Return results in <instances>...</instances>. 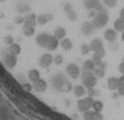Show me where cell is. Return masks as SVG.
<instances>
[{
    "label": "cell",
    "mask_w": 124,
    "mask_h": 120,
    "mask_svg": "<svg viewBox=\"0 0 124 120\" xmlns=\"http://www.w3.org/2000/svg\"><path fill=\"white\" fill-rule=\"evenodd\" d=\"M92 23H93L96 29H103L109 23V13H108V11L104 7L97 10L96 16L92 18Z\"/></svg>",
    "instance_id": "1"
},
{
    "label": "cell",
    "mask_w": 124,
    "mask_h": 120,
    "mask_svg": "<svg viewBox=\"0 0 124 120\" xmlns=\"http://www.w3.org/2000/svg\"><path fill=\"white\" fill-rule=\"evenodd\" d=\"M82 83L86 89L95 88L96 84H97V76L92 71H84L82 74Z\"/></svg>",
    "instance_id": "2"
},
{
    "label": "cell",
    "mask_w": 124,
    "mask_h": 120,
    "mask_svg": "<svg viewBox=\"0 0 124 120\" xmlns=\"http://www.w3.org/2000/svg\"><path fill=\"white\" fill-rule=\"evenodd\" d=\"M66 82H67L66 76L64 74H62V73H58V74H56L54 76H52V79H51L52 87H53L56 90H58V92H63L64 86H65Z\"/></svg>",
    "instance_id": "3"
},
{
    "label": "cell",
    "mask_w": 124,
    "mask_h": 120,
    "mask_svg": "<svg viewBox=\"0 0 124 120\" xmlns=\"http://www.w3.org/2000/svg\"><path fill=\"white\" fill-rule=\"evenodd\" d=\"M93 98L92 96H86V98H80L78 102H77V108L78 111L84 113V112L89 111L92 108V105H93Z\"/></svg>",
    "instance_id": "4"
},
{
    "label": "cell",
    "mask_w": 124,
    "mask_h": 120,
    "mask_svg": "<svg viewBox=\"0 0 124 120\" xmlns=\"http://www.w3.org/2000/svg\"><path fill=\"white\" fill-rule=\"evenodd\" d=\"M2 62H4V64L6 65V67H8V68H14L17 63H18V56L13 55V54H11L8 51H6V52H4V55H2Z\"/></svg>",
    "instance_id": "5"
},
{
    "label": "cell",
    "mask_w": 124,
    "mask_h": 120,
    "mask_svg": "<svg viewBox=\"0 0 124 120\" xmlns=\"http://www.w3.org/2000/svg\"><path fill=\"white\" fill-rule=\"evenodd\" d=\"M66 74L71 79L76 80V79H78L80 76V69H79V67L76 63H69L66 67Z\"/></svg>",
    "instance_id": "6"
},
{
    "label": "cell",
    "mask_w": 124,
    "mask_h": 120,
    "mask_svg": "<svg viewBox=\"0 0 124 120\" xmlns=\"http://www.w3.org/2000/svg\"><path fill=\"white\" fill-rule=\"evenodd\" d=\"M83 118L84 120H103V115L101 114V112H97L95 110H89L83 113Z\"/></svg>",
    "instance_id": "7"
},
{
    "label": "cell",
    "mask_w": 124,
    "mask_h": 120,
    "mask_svg": "<svg viewBox=\"0 0 124 120\" xmlns=\"http://www.w3.org/2000/svg\"><path fill=\"white\" fill-rule=\"evenodd\" d=\"M59 45V39L54 35H50L47 38V42L45 44V49H47L48 51H53L56 50Z\"/></svg>",
    "instance_id": "8"
},
{
    "label": "cell",
    "mask_w": 124,
    "mask_h": 120,
    "mask_svg": "<svg viewBox=\"0 0 124 120\" xmlns=\"http://www.w3.org/2000/svg\"><path fill=\"white\" fill-rule=\"evenodd\" d=\"M53 63V56L51 55L50 52L43 54L39 58V64L41 65L43 68H48L50 65Z\"/></svg>",
    "instance_id": "9"
},
{
    "label": "cell",
    "mask_w": 124,
    "mask_h": 120,
    "mask_svg": "<svg viewBox=\"0 0 124 120\" xmlns=\"http://www.w3.org/2000/svg\"><path fill=\"white\" fill-rule=\"evenodd\" d=\"M90 49L92 52H97V51H105L104 50V44L103 40L101 38H95L91 40L90 43Z\"/></svg>",
    "instance_id": "10"
},
{
    "label": "cell",
    "mask_w": 124,
    "mask_h": 120,
    "mask_svg": "<svg viewBox=\"0 0 124 120\" xmlns=\"http://www.w3.org/2000/svg\"><path fill=\"white\" fill-rule=\"evenodd\" d=\"M95 30H96V28L92 21H84V23L82 24V26H80V31H82L85 36L92 35V33L95 32Z\"/></svg>",
    "instance_id": "11"
},
{
    "label": "cell",
    "mask_w": 124,
    "mask_h": 120,
    "mask_svg": "<svg viewBox=\"0 0 124 120\" xmlns=\"http://www.w3.org/2000/svg\"><path fill=\"white\" fill-rule=\"evenodd\" d=\"M84 6L87 10H99L103 7L101 0H84Z\"/></svg>",
    "instance_id": "12"
},
{
    "label": "cell",
    "mask_w": 124,
    "mask_h": 120,
    "mask_svg": "<svg viewBox=\"0 0 124 120\" xmlns=\"http://www.w3.org/2000/svg\"><path fill=\"white\" fill-rule=\"evenodd\" d=\"M33 88L39 93L45 92V90L47 89V82H46L45 80H43V79H39V80L33 82Z\"/></svg>",
    "instance_id": "13"
},
{
    "label": "cell",
    "mask_w": 124,
    "mask_h": 120,
    "mask_svg": "<svg viewBox=\"0 0 124 120\" xmlns=\"http://www.w3.org/2000/svg\"><path fill=\"white\" fill-rule=\"evenodd\" d=\"M36 24H37V16H36V13L29 12L26 14V17H24V25L36 26Z\"/></svg>",
    "instance_id": "14"
},
{
    "label": "cell",
    "mask_w": 124,
    "mask_h": 120,
    "mask_svg": "<svg viewBox=\"0 0 124 120\" xmlns=\"http://www.w3.org/2000/svg\"><path fill=\"white\" fill-rule=\"evenodd\" d=\"M104 39L110 42H115L117 39V31L115 29H108L104 31Z\"/></svg>",
    "instance_id": "15"
},
{
    "label": "cell",
    "mask_w": 124,
    "mask_h": 120,
    "mask_svg": "<svg viewBox=\"0 0 124 120\" xmlns=\"http://www.w3.org/2000/svg\"><path fill=\"white\" fill-rule=\"evenodd\" d=\"M106 86H108V88L110 89V90H117L118 89V86H119V80H118V77H115V76H111V77H109L108 79V82H106Z\"/></svg>",
    "instance_id": "16"
},
{
    "label": "cell",
    "mask_w": 124,
    "mask_h": 120,
    "mask_svg": "<svg viewBox=\"0 0 124 120\" xmlns=\"http://www.w3.org/2000/svg\"><path fill=\"white\" fill-rule=\"evenodd\" d=\"M50 36V33L47 32H43V33H39L37 38H36V42H37V44H38L40 48H45V44H46V42H47V38Z\"/></svg>",
    "instance_id": "17"
},
{
    "label": "cell",
    "mask_w": 124,
    "mask_h": 120,
    "mask_svg": "<svg viewBox=\"0 0 124 120\" xmlns=\"http://www.w3.org/2000/svg\"><path fill=\"white\" fill-rule=\"evenodd\" d=\"M59 45L62 46V49L63 50H65V51H69V50H71L72 48H73V43H72V40L70 39V38H64V39H62L60 42H59Z\"/></svg>",
    "instance_id": "18"
},
{
    "label": "cell",
    "mask_w": 124,
    "mask_h": 120,
    "mask_svg": "<svg viewBox=\"0 0 124 120\" xmlns=\"http://www.w3.org/2000/svg\"><path fill=\"white\" fill-rule=\"evenodd\" d=\"M72 90H73V93H75V95H76L77 98H83L86 94V88L83 84H77V86H75Z\"/></svg>",
    "instance_id": "19"
},
{
    "label": "cell",
    "mask_w": 124,
    "mask_h": 120,
    "mask_svg": "<svg viewBox=\"0 0 124 120\" xmlns=\"http://www.w3.org/2000/svg\"><path fill=\"white\" fill-rule=\"evenodd\" d=\"M16 10L20 14H25V13L27 14L30 12V6H29V4H26V2H19V4H17Z\"/></svg>",
    "instance_id": "20"
},
{
    "label": "cell",
    "mask_w": 124,
    "mask_h": 120,
    "mask_svg": "<svg viewBox=\"0 0 124 120\" xmlns=\"http://www.w3.org/2000/svg\"><path fill=\"white\" fill-rule=\"evenodd\" d=\"M83 69H84V71H92L93 73V70L96 69V63L91 58L86 60L85 62L83 63Z\"/></svg>",
    "instance_id": "21"
},
{
    "label": "cell",
    "mask_w": 124,
    "mask_h": 120,
    "mask_svg": "<svg viewBox=\"0 0 124 120\" xmlns=\"http://www.w3.org/2000/svg\"><path fill=\"white\" fill-rule=\"evenodd\" d=\"M114 29L117 32H123L124 31V19L123 18H117L114 21Z\"/></svg>",
    "instance_id": "22"
},
{
    "label": "cell",
    "mask_w": 124,
    "mask_h": 120,
    "mask_svg": "<svg viewBox=\"0 0 124 120\" xmlns=\"http://www.w3.org/2000/svg\"><path fill=\"white\" fill-rule=\"evenodd\" d=\"M8 52H11V54H13V55H16V56L20 55V52H21V46H20L18 43H12L11 45H8Z\"/></svg>",
    "instance_id": "23"
},
{
    "label": "cell",
    "mask_w": 124,
    "mask_h": 120,
    "mask_svg": "<svg viewBox=\"0 0 124 120\" xmlns=\"http://www.w3.org/2000/svg\"><path fill=\"white\" fill-rule=\"evenodd\" d=\"M27 76H29L30 81L34 82V81H37V80L40 79V71L38 69H31L29 71V74H27Z\"/></svg>",
    "instance_id": "24"
},
{
    "label": "cell",
    "mask_w": 124,
    "mask_h": 120,
    "mask_svg": "<svg viewBox=\"0 0 124 120\" xmlns=\"http://www.w3.org/2000/svg\"><path fill=\"white\" fill-rule=\"evenodd\" d=\"M51 19H52L51 14H39V16H37V23L40 24V25H45Z\"/></svg>",
    "instance_id": "25"
},
{
    "label": "cell",
    "mask_w": 124,
    "mask_h": 120,
    "mask_svg": "<svg viewBox=\"0 0 124 120\" xmlns=\"http://www.w3.org/2000/svg\"><path fill=\"white\" fill-rule=\"evenodd\" d=\"M36 32V29L34 26H29V25H24L23 26V33L26 36V37H32Z\"/></svg>",
    "instance_id": "26"
},
{
    "label": "cell",
    "mask_w": 124,
    "mask_h": 120,
    "mask_svg": "<svg viewBox=\"0 0 124 120\" xmlns=\"http://www.w3.org/2000/svg\"><path fill=\"white\" fill-rule=\"evenodd\" d=\"M54 36L59 39V40H62V39H64L65 38V36H66V30L64 28H57L56 30H54Z\"/></svg>",
    "instance_id": "27"
},
{
    "label": "cell",
    "mask_w": 124,
    "mask_h": 120,
    "mask_svg": "<svg viewBox=\"0 0 124 120\" xmlns=\"http://www.w3.org/2000/svg\"><path fill=\"white\" fill-rule=\"evenodd\" d=\"M104 56H105V51H97V52H93L91 60H92L95 63H97V62L102 61V60L104 58Z\"/></svg>",
    "instance_id": "28"
},
{
    "label": "cell",
    "mask_w": 124,
    "mask_h": 120,
    "mask_svg": "<svg viewBox=\"0 0 124 120\" xmlns=\"http://www.w3.org/2000/svg\"><path fill=\"white\" fill-rule=\"evenodd\" d=\"M104 108V103L101 101V100H95L93 105H92V110H95L97 112H102Z\"/></svg>",
    "instance_id": "29"
},
{
    "label": "cell",
    "mask_w": 124,
    "mask_h": 120,
    "mask_svg": "<svg viewBox=\"0 0 124 120\" xmlns=\"http://www.w3.org/2000/svg\"><path fill=\"white\" fill-rule=\"evenodd\" d=\"M93 74L97 76V79H103L105 76V69H102V68L96 67V69L93 70Z\"/></svg>",
    "instance_id": "30"
},
{
    "label": "cell",
    "mask_w": 124,
    "mask_h": 120,
    "mask_svg": "<svg viewBox=\"0 0 124 120\" xmlns=\"http://www.w3.org/2000/svg\"><path fill=\"white\" fill-rule=\"evenodd\" d=\"M90 51H91V49H90V44H82L80 45V52H82V55H89L90 54Z\"/></svg>",
    "instance_id": "31"
},
{
    "label": "cell",
    "mask_w": 124,
    "mask_h": 120,
    "mask_svg": "<svg viewBox=\"0 0 124 120\" xmlns=\"http://www.w3.org/2000/svg\"><path fill=\"white\" fill-rule=\"evenodd\" d=\"M2 42L6 45H11L12 43H14V38H13V36H11V35H6V36H4V38H2Z\"/></svg>",
    "instance_id": "32"
},
{
    "label": "cell",
    "mask_w": 124,
    "mask_h": 120,
    "mask_svg": "<svg viewBox=\"0 0 124 120\" xmlns=\"http://www.w3.org/2000/svg\"><path fill=\"white\" fill-rule=\"evenodd\" d=\"M117 2L118 0H104V4L106 7H110V9H114L117 6Z\"/></svg>",
    "instance_id": "33"
},
{
    "label": "cell",
    "mask_w": 124,
    "mask_h": 120,
    "mask_svg": "<svg viewBox=\"0 0 124 120\" xmlns=\"http://www.w3.org/2000/svg\"><path fill=\"white\" fill-rule=\"evenodd\" d=\"M53 62H54V64L60 65V64H63L64 58H63V56L62 55H56L54 57H53Z\"/></svg>",
    "instance_id": "34"
},
{
    "label": "cell",
    "mask_w": 124,
    "mask_h": 120,
    "mask_svg": "<svg viewBox=\"0 0 124 120\" xmlns=\"http://www.w3.org/2000/svg\"><path fill=\"white\" fill-rule=\"evenodd\" d=\"M67 14V18L70 19V20H72V21H75V20H77V13L75 10H72V11H70L69 13H66Z\"/></svg>",
    "instance_id": "35"
},
{
    "label": "cell",
    "mask_w": 124,
    "mask_h": 120,
    "mask_svg": "<svg viewBox=\"0 0 124 120\" xmlns=\"http://www.w3.org/2000/svg\"><path fill=\"white\" fill-rule=\"evenodd\" d=\"M73 10V7H72V5L70 4V2H65V4H63V11L64 12H66V13H69L70 11H72Z\"/></svg>",
    "instance_id": "36"
},
{
    "label": "cell",
    "mask_w": 124,
    "mask_h": 120,
    "mask_svg": "<svg viewBox=\"0 0 124 120\" xmlns=\"http://www.w3.org/2000/svg\"><path fill=\"white\" fill-rule=\"evenodd\" d=\"M13 21H14L16 24H24V17H23L21 14H18V16L14 17Z\"/></svg>",
    "instance_id": "37"
},
{
    "label": "cell",
    "mask_w": 124,
    "mask_h": 120,
    "mask_svg": "<svg viewBox=\"0 0 124 120\" xmlns=\"http://www.w3.org/2000/svg\"><path fill=\"white\" fill-rule=\"evenodd\" d=\"M86 94H87V96H95V95H97V90H96L95 88H87L86 89Z\"/></svg>",
    "instance_id": "38"
},
{
    "label": "cell",
    "mask_w": 124,
    "mask_h": 120,
    "mask_svg": "<svg viewBox=\"0 0 124 120\" xmlns=\"http://www.w3.org/2000/svg\"><path fill=\"white\" fill-rule=\"evenodd\" d=\"M72 89H73V87H72L71 82H69V81H67V82L65 83V86H64V89H63V92H70V90H72Z\"/></svg>",
    "instance_id": "39"
},
{
    "label": "cell",
    "mask_w": 124,
    "mask_h": 120,
    "mask_svg": "<svg viewBox=\"0 0 124 120\" xmlns=\"http://www.w3.org/2000/svg\"><path fill=\"white\" fill-rule=\"evenodd\" d=\"M96 67L102 68V69H106V67H108V65H106V63H105L103 60H102V61H99V62H97V63H96Z\"/></svg>",
    "instance_id": "40"
},
{
    "label": "cell",
    "mask_w": 124,
    "mask_h": 120,
    "mask_svg": "<svg viewBox=\"0 0 124 120\" xmlns=\"http://www.w3.org/2000/svg\"><path fill=\"white\" fill-rule=\"evenodd\" d=\"M118 48H119V45H118V43H116V40L115 42H110V49L111 50H118Z\"/></svg>",
    "instance_id": "41"
},
{
    "label": "cell",
    "mask_w": 124,
    "mask_h": 120,
    "mask_svg": "<svg viewBox=\"0 0 124 120\" xmlns=\"http://www.w3.org/2000/svg\"><path fill=\"white\" fill-rule=\"evenodd\" d=\"M87 11H89V12H87V17L91 19L93 18L96 16V13H97V10H87Z\"/></svg>",
    "instance_id": "42"
},
{
    "label": "cell",
    "mask_w": 124,
    "mask_h": 120,
    "mask_svg": "<svg viewBox=\"0 0 124 120\" xmlns=\"http://www.w3.org/2000/svg\"><path fill=\"white\" fill-rule=\"evenodd\" d=\"M118 70H119V73L122 75H124V58L122 60V62L118 64Z\"/></svg>",
    "instance_id": "43"
},
{
    "label": "cell",
    "mask_w": 124,
    "mask_h": 120,
    "mask_svg": "<svg viewBox=\"0 0 124 120\" xmlns=\"http://www.w3.org/2000/svg\"><path fill=\"white\" fill-rule=\"evenodd\" d=\"M117 93L119 94V96H124V86H119L117 89Z\"/></svg>",
    "instance_id": "44"
},
{
    "label": "cell",
    "mask_w": 124,
    "mask_h": 120,
    "mask_svg": "<svg viewBox=\"0 0 124 120\" xmlns=\"http://www.w3.org/2000/svg\"><path fill=\"white\" fill-rule=\"evenodd\" d=\"M118 80H119V86H124V75H122L121 77H118Z\"/></svg>",
    "instance_id": "45"
},
{
    "label": "cell",
    "mask_w": 124,
    "mask_h": 120,
    "mask_svg": "<svg viewBox=\"0 0 124 120\" xmlns=\"http://www.w3.org/2000/svg\"><path fill=\"white\" fill-rule=\"evenodd\" d=\"M119 17L124 19V7H123L122 10H121V12H119Z\"/></svg>",
    "instance_id": "46"
},
{
    "label": "cell",
    "mask_w": 124,
    "mask_h": 120,
    "mask_svg": "<svg viewBox=\"0 0 124 120\" xmlns=\"http://www.w3.org/2000/svg\"><path fill=\"white\" fill-rule=\"evenodd\" d=\"M24 88H25L27 92H30V90H31V87H30L29 84H24Z\"/></svg>",
    "instance_id": "47"
},
{
    "label": "cell",
    "mask_w": 124,
    "mask_h": 120,
    "mask_svg": "<svg viewBox=\"0 0 124 120\" xmlns=\"http://www.w3.org/2000/svg\"><path fill=\"white\" fill-rule=\"evenodd\" d=\"M121 38H122V40H123V42H124V31H123V32H122V36H121Z\"/></svg>",
    "instance_id": "48"
}]
</instances>
